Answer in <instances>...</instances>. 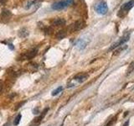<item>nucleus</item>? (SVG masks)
<instances>
[{"mask_svg": "<svg viewBox=\"0 0 134 126\" xmlns=\"http://www.w3.org/2000/svg\"><path fill=\"white\" fill-rule=\"evenodd\" d=\"M10 16H11V12L9 11V10L8 9H3L2 10V13H1V19L3 20H5V19H9Z\"/></svg>", "mask_w": 134, "mask_h": 126, "instance_id": "6e6552de", "label": "nucleus"}, {"mask_svg": "<svg viewBox=\"0 0 134 126\" xmlns=\"http://www.w3.org/2000/svg\"><path fill=\"white\" fill-rule=\"evenodd\" d=\"M48 111H49V108H46V109H44L43 112H42V114L39 115V117L35 118V119H34V120L32 121V123L30 124V126H37L38 124H40V122L42 121L43 118L45 116V114H47V112H48Z\"/></svg>", "mask_w": 134, "mask_h": 126, "instance_id": "20e7f679", "label": "nucleus"}, {"mask_svg": "<svg viewBox=\"0 0 134 126\" xmlns=\"http://www.w3.org/2000/svg\"><path fill=\"white\" fill-rule=\"evenodd\" d=\"M9 47L10 50H14V47L12 44H9Z\"/></svg>", "mask_w": 134, "mask_h": 126, "instance_id": "aec40b11", "label": "nucleus"}, {"mask_svg": "<svg viewBox=\"0 0 134 126\" xmlns=\"http://www.w3.org/2000/svg\"><path fill=\"white\" fill-rule=\"evenodd\" d=\"M114 121H115V119H112V120H111V121H110V122H109V123H108V124H106V126H110V125H111V124H112V123H113V122H114Z\"/></svg>", "mask_w": 134, "mask_h": 126, "instance_id": "6ab92c4d", "label": "nucleus"}, {"mask_svg": "<svg viewBox=\"0 0 134 126\" xmlns=\"http://www.w3.org/2000/svg\"><path fill=\"white\" fill-rule=\"evenodd\" d=\"M133 71H134V61L131 62L130 65L128 66V68H127V75L131 74V73H132Z\"/></svg>", "mask_w": 134, "mask_h": 126, "instance_id": "2eb2a0df", "label": "nucleus"}, {"mask_svg": "<svg viewBox=\"0 0 134 126\" xmlns=\"http://www.w3.org/2000/svg\"><path fill=\"white\" fill-rule=\"evenodd\" d=\"M62 90H63V87H59V88H57L56 89H55V90L52 92V96H56V95H58L60 92H62Z\"/></svg>", "mask_w": 134, "mask_h": 126, "instance_id": "dca6fc26", "label": "nucleus"}, {"mask_svg": "<svg viewBox=\"0 0 134 126\" xmlns=\"http://www.w3.org/2000/svg\"><path fill=\"white\" fill-rule=\"evenodd\" d=\"M66 35V33H65V30H60L58 32L57 35H56V38L58 40H62V39L65 38V36Z\"/></svg>", "mask_w": 134, "mask_h": 126, "instance_id": "ddd939ff", "label": "nucleus"}, {"mask_svg": "<svg viewBox=\"0 0 134 126\" xmlns=\"http://www.w3.org/2000/svg\"><path fill=\"white\" fill-rule=\"evenodd\" d=\"M21 118H22V115H21L20 114H18V116L15 118V119H14V125L17 126L18 124H19V123H20V120H21Z\"/></svg>", "mask_w": 134, "mask_h": 126, "instance_id": "f3484780", "label": "nucleus"}, {"mask_svg": "<svg viewBox=\"0 0 134 126\" xmlns=\"http://www.w3.org/2000/svg\"><path fill=\"white\" fill-rule=\"evenodd\" d=\"M128 124H129V122H128V121H127V122L125 123L124 124H123V126H127V125H128Z\"/></svg>", "mask_w": 134, "mask_h": 126, "instance_id": "4be33fe9", "label": "nucleus"}, {"mask_svg": "<svg viewBox=\"0 0 134 126\" xmlns=\"http://www.w3.org/2000/svg\"><path fill=\"white\" fill-rule=\"evenodd\" d=\"M87 77H88L87 74H85V73H80V74L75 75L73 79L75 80L79 83H82L83 82H85V81L87 79Z\"/></svg>", "mask_w": 134, "mask_h": 126, "instance_id": "0eeeda50", "label": "nucleus"}, {"mask_svg": "<svg viewBox=\"0 0 134 126\" xmlns=\"http://www.w3.org/2000/svg\"><path fill=\"white\" fill-rule=\"evenodd\" d=\"M37 52H38V50L37 49H33V50H31V51H29L28 52H26L25 54H23V59H25V60L32 59V58H34V57L36 56Z\"/></svg>", "mask_w": 134, "mask_h": 126, "instance_id": "423d86ee", "label": "nucleus"}, {"mask_svg": "<svg viewBox=\"0 0 134 126\" xmlns=\"http://www.w3.org/2000/svg\"><path fill=\"white\" fill-rule=\"evenodd\" d=\"M117 48H118V49L115 51L114 55L119 54L120 52H122V51H124V50H126V49L127 48V46H126V45H122V46H119V47H117Z\"/></svg>", "mask_w": 134, "mask_h": 126, "instance_id": "4468645a", "label": "nucleus"}, {"mask_svg": "<svg viewBox=\"0 0 134 126\" xmlns=\"http://www.w3.org/2000/svg\"><path fill=\"white\" fill-rule=\"evenodd\" d=\"M6 2H7V0H0V4H5Z\"/></svg>", "mask_w": 134, "mask_h": 126, "instance_id": "412c9836", "label": "nucleus"}, {"mask_svg": "<svg viewBox=\"0 0 134 126\" xmlns=\"http://www.w3.org/2000/svg\"><path fill=\"white\" fill-rule=\"evenodd\" d=\"M107 10H108V6L105 2H101L100 4H98L96 7V11L97 12V14H106Z\"/></svg>", "mask_w": 134, "mask_h": 126, "instance_id": "7ed1b4c3", "label": "nucleus"}, {"mask_svg": "<svg viewBox=\"0 0 134 126\" xmlns=\"http://www.w3.org/2000/svg\"><path fill=\"white\" fill-rule=\"evenodd\" d=\"M86 45H87V42H86L85 40H83V39H81V40H79L76 42L75 46H76L79 49L83 50V49L86 46Z\"/></svg>", "mask_w": 134, "mask_h": 126, "instance_id": "9d476101", "label": "nucleus"}, {"mask_svg": "<svg viewBox=\"0 0 134 126\" xmlns=\"http://www.w3.org/2000/svg\"><path fill=\"white\" fill-rule=\"evenodd\" d=\"M129 38H130V33L125 34V35L123 36H122V37H121L117 42H115L114 44H112V46L110 47L109 50H110V51H112V50L117 49V47H119L121 46H122V45H124L126 42L129 40Z\"/></svg>", "mask_w": 134, "mask_h": 126, "instance_id": "f03ea898", "label": "nucleus"}, {"mask_svg": "<svg viewBox=\"0 0 134 126\" xmlns=\"http://www.w3.org/2000/svg\"><path fill=\"white\" fill-rule=\"evenodd\" d=\"M29 35V31L25 28H23L19 31V36L21 38H26Z\"/></svg>", "mask_w": 134, "mask_h": 126, "instance_id": "f8f14e48", "label": "nucleus"}, {"mask_svg": "<svg viewBox=\"0 0 134 126\" xmlns=\"http://www.w3.org/2000/svg\"><path fill=\"white\" fill-rule=\"evenodd\" d=\"M53 25L56 26H61L65 25V20L62 18H56L53 20Z\"/></svg>", "mask_w": 134, "mask_h": 126, "instance_id": "1a4fd4ad", "label": "nucleus"}, {"mask_svg": "<svg viewBox=\"0 0 134 126\" xmlns=\"http://www.w3.org/2000/svg\"><path fill=\"white\" fill-rule=\"evenodd\" d=\"M134 6V0H131V1L126 3L122 6L120 9V12H125L127 13V11H129V10L132 9V8Z\"/></svg>", "mask_w": 134, "mask_h": 126, "instance_id": "39448f33", "label": "nucleus"}, {"mask_svg": "<svg viewBox=\"0 0 134 126\" xmlns=\"http://www.w3.org/2000/svg\"><path fill=\"white\" fill-rule=\"evenodd\" d=\"M84 25H85V24H84L82 21H77V22H75L74 24V25H73V27H74V30H81V29H82L84 27Z\"/></svg>", "mask_w": 134, "mask_h": 126, "instance_id": "9b49d317", "label": "nucleus"}, {"mask_svg": "<svg viewBox=\"0 0 134 126\" xmlns=\"http://www.w3.org/2000/svg\"><path fill=\"white\" fill-rule=\"evenodd\" d=\"M73 4V0H61V1L56 2L53 4V5L51 6V8L54 10H61L64 9L65 8L69 7L70 5H71Z\"/></svg>", "mask_w": 134, "mask_h": 126, "instance_id": "f257e3e1", "label": "nucleus"}, {"mask_svg": "<svg viewBox=\"0 0 134 126\" xmlns=\"http://www.w3.org/2000/svg\"><path fill=\"white\" fill-rule=\"evenodd\" d=\"M24 103H25V101H22V102H20L19 103H17L16 106H15V108H14V109L15 110H18L19 109H20V108L22 107V105H23Z\"/></svg>", "mask_w": 134, "mask_h": 126, "instance_id": "a211bd4d", "label": "nucleus"}]
</instances>
